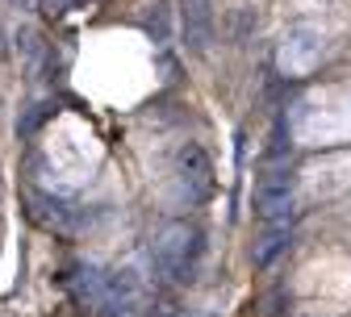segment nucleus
Returning <instances> with one entry per match:
<instances>
[{"label": "nucleus", "instance_id": "nucleus-1", "mask_svg": "<svg viewBox=\"0 0 351 317\" xmlns=\"http://www.w3.org/2000/svg\"><path fill=\"white\" fill-rule=\"evenodd\" d=\"M201 230H193V225H184V221H171L167 230L155 238V246H151V259H155V267L163 271V276H171V280H193V271H197V259H201Z\"/></svg>", "mask_w": 351, "mask_h": 317}, {"label": "nucleus", "instance_id": "nucleus-2", "mask_svg": "<svg viewBox=\"0 0 351 317\" xmlns=\"http://www.w3.org/2000/svg\"><path fill=\"white\" fill-rule=\"evenodd\" d=\"M255 217L263 225L293 217V175H289V167H272L255 179Z\"/></svg>", "mask_w": 351, "mask_h": 317}, {"label": "nucleus", "instance_id": "nucleus-3", "mask_svg": "<svg viewBox=\"0 0 351 317\" xmlns=\"http://www.w3.org/2000/svg\"><path fill=\"white\" fill-rule=\"evenodd\" d=\"M176 175H180V184H184L189 201H205V196H209V188H213V167H209V155H205L197 142L180 147V155H176Z\"/></svg>", "mask_w": 351, "mask_h": 317}, {"label": "nucleus", "instance_id": "nucleus-9", "mask_svg": "<svg viewBox=\"0 0 351 317\" xmlns=\"http://www.w3.org/2000/svg\"><path fill=\"white\" fill-rule=\"evenodd\" d=\"M42 9H47L51 17H59V13H67V9H71V0H42Z\"/></svg>", "mask_w": 351, "mask_h": 317}, {"label": "nucleus", "instance_id": "nucleus-6", "mask_svg": "<svg viewBox=\"0 0 351 317\" xmlns=\"http://www.w3.org/2000/svg\"><path fill=\"white\" fill-rule=\"evenodd\" d=\"M17 55L25 59L29 71H34L42 59H47V42H42V34H38L34 25H21V29H17Z\"/></svg>", "mask_w": 351, "mask_h": 317}, {"label": "nucleus", "instance_id": "nucleus-7", "mask_svg": "<svg viewBox=\"0 0 351 317\" xmlns=\"http://www.w3.org/2000/svg\"><path fill=\"white\" fill-rule=\"evenodd\" d=\"M151 9H155V13H143V29L163 47V42L171 38V17H167V5H151Z\"/></svg>", "mask_w": 351, "mask_h": 317}, {"label": "nucleus", "instance_id": "nucleus-5", "mask_svg": "<svg viewBox=\"0 0 351 317\" xmlns=\"http://www.w3.org/2000/svg\"><path fill=\"white\" fill-rule=\"evenodd\" d=\"M289 238H293V230H289V221H268V230H263V238L255 242V251H251V259H255V267H268L285 246H289Z\"/></svg>", "mask_w": 351, "mask_h": 317}, {"label": "nucleus", "instance_id": "nucleus-8", "mask_svg": "<svg viewBox=\"0 0 351 317\" xmlns=\"http://www.w3.org/2000/svg\"><path fill=\"white\" fill-rule=\"evenodd\" d=\"M51 117V105H29V113H25V121H17V134H34L42 121Z\"/></svg>", "mask_w": 351, "mask_h": 317}, {"label": "nucleus", "instance_id": "nucleus-4", "mask_svg": "<svg viewBox=\"0 0 351 317\" xmlns=\"http://www.w3.org/2000/svg\"><path fill=\"white\" fill-rule=\"evenodd\" d=\"M184 5V34H189V47L205 51L213 42V9L209 0H180Z\"/></svg>", "mask_w": 351, "mask_h": 317}]
</instances>
